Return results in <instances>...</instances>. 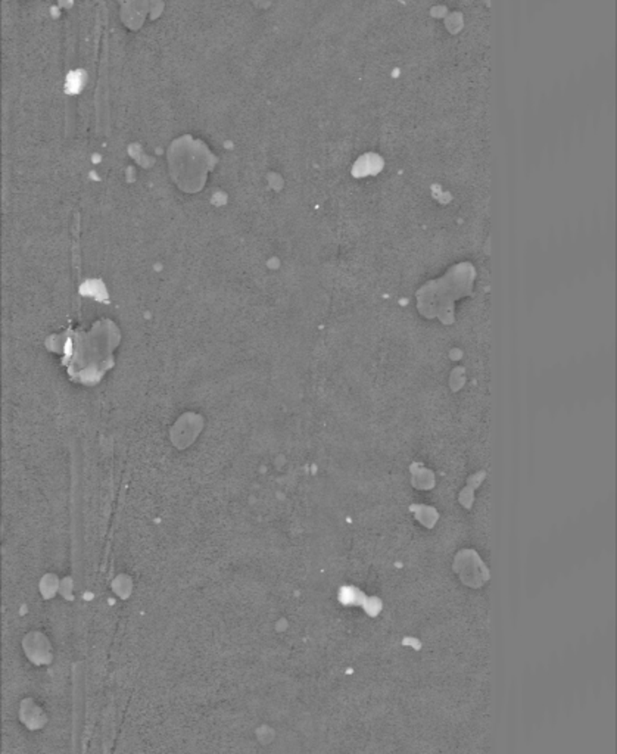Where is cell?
<instances>
[{
	"label": "cell",
	"mask_w": 617,
	"mask_h": 754,
	"mask_svg": "<svg viewBox=\"0 0 617 754\" xmlns=\"http://www.w3.org/2000/svg\"><path fill=\"white\" fill-rule=\"evenodd\" d=\"M82 81H83V80L78 79V72H73V74L68 77V83H66V86L73 87V88H71V92H73V93H77V92L80 90V88L83 87Z\"/></svg>",
	"instance_id": "6da1fadb"
}]
</instances>
